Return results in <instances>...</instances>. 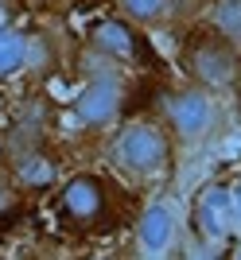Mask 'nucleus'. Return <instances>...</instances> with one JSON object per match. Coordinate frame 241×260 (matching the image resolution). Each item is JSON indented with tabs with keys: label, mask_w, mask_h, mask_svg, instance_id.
<instances>
[{
	"label": "nucleus",
	"mask_w": 241,
	"mask_h": 260,
	"mask_svg": "<svg viewBox=\"0 0 241 260\" xmlns=\"http://www.w3.org/2000/svg\"><path fill=\"white\" fill-rule=\"evenodd\" d=\"M125 74L120 70H105L94 66L82 86H78L74 101H70V120L82 132H113L120 124V109H125Z\"/></svg>",
	"instance_id": "20e7f679"
},
{
	"label": "nucleus",
	"mask_w": 241,
	"mask_h": 260,
	"mask_svg": "<svg viewBox=\"0 0 241 260\" xmlns=\"http://www.w3.org/2000/svg\"><path fill=\"white\" fill-rule=\"evenodd\" d=\"M160 113H164V124L167 136L175 144H187V148H195V144H206L214 132L222 128V101L210 98L206 89L191 86H171L160 101Z\"/></svg>",
	"instance_id": "f03ea898"
},
{
	"label": "nucleus",
	"mask_w": 241,
	"mask_h": 260,
	"mask_svg": "<svg viewBox=\"0 0 241 260\" xmlns=\"http://www.w3.org/2000/svg\"><path fill=\"white\" fill-rule=\"evenodd\" d=\"M12 175V183H16V190L20 186H32V190H43V186H55L58 183V163L47 155V148H39V152H27V155H16V159L4 163Z\"/></svg>",
	"instance_id": "9b49d317"
},
{
	"label": "nucleus",
	"mask_w": 241,
	"mask_h": 260,
	"mask_svg": "<svg viewBox=\"0 0 241 260\" xmlns=\"http://www.w3.org/2000/svg\"><path fill=\"white\" fill-rule=\"evenodd\" d=\"M55 210L70 225H98L109 214V190H105V183L94 171H78L58 186Z\"/></svg>",
	"instance_id": "423d86ee"
},
{
	"label": "nucleus",
	"mask_w": 241,
	"mask_h": 260,
	"mask_svg": "<svg viewBox=\"0 0 241 260\" xmlns=\"http://www.w3.org/2000/svg\"><path fill=\"white\" fill-rule=\"evenodd\" d=\"M86 54L94 66H105V70H129V66L140 62V39H136V27L120 16H105V20L89 23L86 27Z\"/></svg>",
	"instance_id": "39448f33"
},
{
	"label": "nucleus",
	"mask_w": 241,
	"mask_h": 260,
	"mask_svg": "<svg viewBox=\"0 0 241 260\" xmlns=\"http://www.w3.org/2000/svg\"><path fill=\"white\" fill-rule=\"evenodd\" d=\"M233 217L241 221V190H237V198H233Z\"/></svg>",
	"instance_id": "dca6fc26"
},
{
	"label": "nucleus",
	"mask_w": 241,
	"mask_h": 260,
	"mask_svg": "<svg viewBox=\"0 0 241 260\" xmlns=\"http://www.w3.org/2000/svg\"><path fill=\"white\" fill-rule=\"evenodd\" d=\"M202 16H206V31L241 51V0H214L202 8Z\"/></svg>",
	"instance_id": "f8f14e48"
},
{
	"label": "nucleus",
	"mask_w": 241,
	"mask_h": 260,
	"mask_svg": "<svg viewBox=\"0 0 241 260\" xmlns=\"http://www.w3.org/2000/svg\"><path fill=\"white\" fill-rule=\"evenodd\" d=\"M12 206H16V183H12L8 167L0 163V214H8Z\"/></svg>",
	"instance_id": "ddd939ff"
},
{
	"label": "nucleus",
	"mask_w": 241,
	"mask_h": 260,
	"mask_svg": "<svg viewBox=\"0 0 241 260\" xmlns=\"http://www.w3.org/2000/svg\"><path fill=\"white\" fill-rule=\"evenodd\" d=\"M8 117H12L8 113V98H4V89H0V132L8 128Z\"/></svg>",
	"instance_id": "2eb2a0df"
},
{
	"label": "nucleus",
	"mask_w": 241,
	"mask_h": 260,
	"mask_svg": "<svg viewBox=\"0 0 241 260\" xmlns=\"http://www.w3.org/2000/svg\"><path fill=\"white\" fill-rule=\"evenodd\" d=\"M136 241H140V249L148 252V256H167V252L175 249L179 214L171 210V202L156 198V202H148V206L140 210V217H136Z\"/></svg>",
	"instance_id": "6e6552de"
},
{
	"label": "nucleus",
	"mask_w": 241,
	"mask_h": 260,
	"mask_svg": "<svg viewBox=\"0 0 241 260\" xmlns=\"http://www.w3.org/2000/svg\"><path fill=\"white\" fill-rule=\"evenodd\" d=\"M233 98H237V105H241V74H237V86H233Z\"/></svg>",
	"instance_id": "f3484780"
},
{
	"label": "nucleus",
	"mask_w": 241,
	"mask_h": 260,
	"mask_svg": "<svg viewBox=\"0 0 241 260\" xmlns=\"http://www.w3.org/2000/svg\"><path fill=\"white\" fill-rule=\"evenodd\" d=\"M105 159L129 183H156L171 171L175 140L160 120H125L105 140Z\"/></svg>",
	"instance_id": "f257e3e1"
},
{
	"label": "nucleus",
	"mask_w": 241,
	"mask_h": 260,
	"mask_svg": "<svg viewBox=\"0 0 241 260\" xmlns=\"http://www.w3.org/2000/svg\"><path fill=\"white\" fill-rule=\"evenodd\" d=\"M86 260H113V256H86Z\"/></svg>",
	"instance_id": "a211bd4d"
},
{
	"label": "nucleus",
	"mask_w": 241,
	"mask_h": 260,
	"mask_svg": "<svg viewBox=\"0 0 241 260\" xmlns=\"http://www.w3.org/2000/svg\"><path fill=\"white\" fill-rule=\"evenodd\" d=\"M16 20V0H0V31H8Z\"/></svg>",
	"instance_id": "4468645a"
},
{
	"label": "nucleus",
	"mask_w": 241,
	"mask_h": 260,
	"mask_svg": "<svg viewBox=\"0 0 241 260\" xmlns=\"http://www.w3.org/2000/svg\"><path fill=\"white\" fill-rule=\"evenodd\" d=\"M35 62H39V43L32 35L16 31V27L0 31V82H12V78L35 70Z\"/></svg>",
	"instance_id": "9d476101"
},
{
	"label": "nucleus",
	"mask_w": 241,
	"mask_h": 260,
	"mask_svg": "<svg viewBox=\"0 0 241 260\" xmlns=\"http://www.w3.org/2000/svg\"><path fill=\"white\" fill-rule=\"evenodd\" d=\"M237 260H241V249H237Z\"/></svg>",
	"instance_id": "6ab92c4d"
},
{
	"label": "nucleus",
	"mask_w": 241,
	"mask_h": 260,
	"mask_svg": "<svg viewBox=\"0 0 241 260\" xmlns=\"http://www.w3.org/2000/svg\"><path fill=\"white\" fill-rule=\"evenodd\" d=\"M120 20L132 27H148V31H175L195 16H202L198 0H117Z\"/></svg>",
	"instance_id": "0eeeda50"
},
{
	"label": "nucleus",
	"mask_w": 241,
	"mask_h": 260,
	"mask_svg": "<svg viewBox=\"0 0 241 260\" xmlns=\"http://www.w3.org/2000/svg\"><path fill=\"white\" fill-rule=\"evenodd\" d=\"M47 128H51L47 101L27 105V113H23V117L12 124V132H8V159L27 155V152H39V148H43V140H47Z\"/></svg>",
	"instance_id": "1a4fd4ad"
},
{
	"label": "nucleus",
	"mask_w": 241,
	"mask_h": 260,
	"mask_svg": "<svg viewBox=\"0 0 241 260\" xmlns=\"http://www.w3.org/2000/svg\"><path fill=\"white\" fill-rule=\"evenodd\" d=\"M183 70L187 82L198 89H206L210 98H233L241 74V51L230 47L226 39H218L214 31H198L191 35V43L183 47Z\"/></svg>",
	"instance_id": "7ed1b4c3"
}]
</instances>
